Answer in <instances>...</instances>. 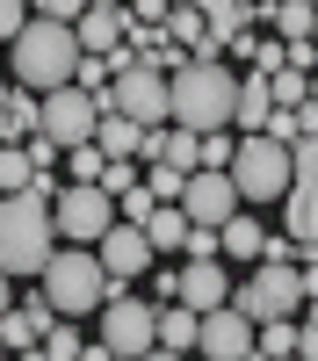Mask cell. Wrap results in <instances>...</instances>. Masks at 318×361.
I'll return each mask as SVG.
<instances>
[{
    "instance_id": "d6a6232c",
    "label": "cell",
    "mask_w": 318,
    "mask_h": 361,
    "mask_svg": "<svg viewBox=\"0 0 318 361\" xmlns=\"http://www.w3.org/2000/svg\"><path fill=\"white\" fill-rule=\"evenodd\" d=\"M37 15H51V22H80L87 15V0H29Z\"/></svg>"
},
{
    "instance_id": "3957f363",
    "label": "cell",
    "mask_w": 318,
    "mask_h": 361,
    "mask_svg": "<svg viewBox=\"0 0 318 361\" xmlns=\"http://www.w3.org/2000/svg\"><path fill=\"white\" fill-rule=\"evenodd\" d=\"M231 116H239V73L224 66V58H188L181 73H173V123L188 130H231Z\"/></svg>"
},
{
    "instance_id": "7c38bea8",
    "label": "cell",
    "mask_w": 318,
    "mask_h": 361,
    "mask_svg": "<svg viewBox=\"0 0 318 361\" xmlns=\"http://www.w3.org/2000/svg\"><path fill=\"white\" fill-rule=\"evenodd\" d=\"M195 354H210V361H246V354H260V325H253L239 304H217V311H202Z\"/></svg>"
},
{
    "instance_id": "2e32d148",
    "label": "cell",
    "mask_w": 318,
    "mask_h": 361,
    "mask_svg": "<svg viewBox=\"0 0 318 361\" xmlns=\"http://www.w3.org/2000/svg\"><path fill=\"white\" fill-rule=\"evenodd\" d=\"M195 340H202V311L181 304V296H173V304H159V354H188Z\"/></svg>"
},
{
    "instance_id": "60d3db41",
    "label": "cell",
    "mask_w": 318,
    "mask_h": 361,
    "mask_svg": "<svg viewBox=\"0 0 318 361\" xmlns=\"http://www.w3.org/2000/svg\"><path fill=\"white\" fill-rule=\"evenodd\" d=\"M8 94H15V87H8V80H0V109H8Z\"/></svg>"
},
{
    "instance_id": "836d02e7",
    "label": "cell",
    "mask_w": 318,
    "mask_h": 361,
    "mask_svg": "<svg viewBox=\"0 0 318 361\" xmlns=\"http://www.w3.org/2000/svg\"><path fill=\"white\" fill-rule=\"evenodd\" d=\"M268 137H282V145H297V137H304V123H297V109H275V116H268Z\"/></svg>"
},
{
    "instance_id": "f546056e",
    "label": "cell",
    "mask_w": 318,
    "mask_h": 361,
    "mask_svg": "<svg viewBox=\"0 0 318 361\" xmlns=\"http://www.w3.org/2000/svg\"><path fill=\"white\" fill-rule=\"evenodd\" d=\"M116 209H123L130 224H145V217H152V209H159V195H152V188H145V180H137V188H123V195H116Z\"/></svg>"
},
{
    "instance_id": "4fadbf2b",
    "label": "cell",
    "mask_w": 318,
    "mask_h": 361,
    "mask_svg": "<svg viewBox=\"0 0 318 361\" xmlns=\"http://www.w3.org/2000/svg\"><path fill=\"white\" fill-rule=\"evenodd\" d=\"M282 231L297 238L304 260L318 253V173H297V180H289V195H282Z\"/></svg>"
},
{
    "instance_id": "e0dca14e",
    "label": "cell",
    "mask_w": 318,
    "mask_h": 361,
    "mask_svg": "<svg viewBox=\"0 0 318 361\" xmlns=\"http://www.w3.org/2000/svg\"><path fill=\"white\" fill-rule=\"evenodd\" d=\"M268 116H275V87H268V73H246L239 80V116H231V130H268Z\"/></svg>"
},
{
    "instance_id": "5b68a950",
    "label": "cell",
    "mask_w": 318,
    "mask_h": 361,
    "mask_svg": "<svg viewBox=\"0 0 318 361\" xmlns=\"http://www.w3.org/2000/svg\"><path fill=\"white\" fill-rule=\"evenodd\" d=\"M231 304H239L253 325H268V318H297V304H304V267L260 253V260L246 267V282H231Z\"/></svg>"
},
{
    "instance_id": "f1b7e54d",
    "label": "cell",
    "mask_w": 318,
    "mask_h": 361,
    "mask_svg": "<svg viewBox=\"0 0 318 361\" xmlns=\"http://www.w3.org/2000/svg\"><path fill=\"white\" fill-rule=\"evenodd\" d=\"M231 152H239V137H231V130H202V159H195V166H231Z\"/></svg>"
},
{
    "instance_id": "6da1fadb",
    "label": "cell",
    "mask_w": 318,
    "mask_h": 361,
    "mask_svg": "<svg viewBox=\"0 0 318 361\" xmlns=\"http://www.w3.org/2000/svg\"><path fill=\"white\" fill-rule=\"evenodd\" d=\"M51 253H58L51 195H37V188H0V267L22 282V275H44Z\"/></svg>"
},
{
    "instance_id": "4316f807",
    "label": "cell",
    "mask_w": 318,
    "mask_h": 361,
    "mask_svg": "<svg viewBox=\"0 0 318 361\" xmlns=\"http://www.w3.org/2000/svg\"><path fill=\"white\" fill-rule=\"evenodd\" d=\"M268 87H275V109H304V94H311V73L282 66V73H268Z\"/></svg>"
},
{
    "instance_id": "ab89813d",
    "label": "cell",
    "mask_w": 318,
    "mask_h": 361,
    "mask_svg": "<svg viewBox=\"0 0 318 361\" xmlns=\"http://www.w3.org/2000/svg\"><path fill=\"white\" fill-rule=\"evenodd\" d=\"M87 8H123V0H87Z\"/></svg>"
},
{
    "instance_id": "30bf717a",
    "label": "cell",
    "mask_w": 318,
    "mask_h": 361,
    "mask_svg": "<svg viewBox=\"0 0 318 361\" xmlns=\"http://www.w3.org/2000/svg\"><path fill=\"white\" fill-rule=\"evenodd\" d=\"M102 267H109V282L116 289H130V282H145V267H152L159 260V246H152V231H145V224H130V217H116L109 231H102Z\"/></svg>"
},
{
    "instance_id": "9a60e30c",
    "label": "cell",
    "mask_w": 318,
    "mask_h": 361,
    "mask_svg": "<svg viewBox=\"0 0 318 361\" xmlns=\"http://www.w3.org/2000/svg\"><path fill=\"white\" fill-rule=\"evenodd\" d=\"M73 29H80V51H102V58H109V51H123V29H130V15H123V8H87Z\"/></svg>"
},
{
    "instance_id": "b9f144b4",
    "label": "cell",
    "mask_w": 318,
    "mask_h": 361,
    "mask_svg": "<svg viewBox=\"0 0 318 361\" xmlns=\"http://www.w3.org/2000/svg\"><path fill=\"white\" fill-rule=\"evenodd\" d=\"M260 8H275V0H260Z\"/></svg>"
},
{
    "instance_id": "83f0119b",
    "label": "cell",
    "mask_w": 318,
    "mask_h": 361,
    "mask_svg": "<svg viewBox=\"0 0 318 361\" xmlns=\"http://www.w3.org/2000/svg\"><path fill=\"white\" fill-rule=\"evenodd\" d=\"M260 354H297V325H289V318H268V325H260Z\"/></svg>"
},
{
    "instance_id": "7bdbcfd3",
    "label": "cell",
    "mask_w": 318,
    "mask_h": 361,
    "mask_svg": "<svg viewBox=\"0 0 318 361\" xmlns=\"http://www.w3.org/2000/svg\"><path fill=\"white\" fill-rule=\"evenodd\" d=\"M0 145H8V130H0Z\"/></svg>"
},
{
    "instance_id": "8fae6325",
    "label": "cell",
    "mask_w": 318,
    "mask_h": 361,
    "mask_svg": "<svg viewBox=\"0 0 318 361\" xmlns=\"http://www.w3.org/2000/svg\"><path fill=\"white\" fill-rule=\"evenodd\" d=\"M181 209H188V224H224V217L246 209V195L231 180V166H195L188 188H181Z\"/></svg>"
},
{
    "instance_id": "ac0fdd59",
    "label": "cell",
    "mask_w": 318,
    "mask_h": 361,
    "mask_svg": "<svg viewBox=\"0 0 318 361\" xmlns=\"http://www.w3.org/2000/svg\"><path fill=\"white\" fill-rule=\"evenodd\" d=\"M94 145H102V152L109 159H137V145H145V123H137V116H123V109H102V130H94Z\"/></svg>"
},
{
    "instance_id": "74e56055",
    "label": "cell",
    "mask_w": 318,
    "mask_h": 361,
    "mask_svg": "<svg viewBox=\"0 0 318 361\" xmlns=\"http://www.w3.org/2000/svg\"><path fill=\"white\" fill-rule=\"evenodd\" d=\"M0 311H15V275L0 267Z\"/></svg>"
},
{
    "instance_id": "e575fe53",
    "label": "cell",
    "mask_w": 318,
    "mask_h": 361,
    "mask_svg": "<svg viewBox=\"0 0 318 361\" xmlns=\"http://www.w3.org/2000/svg\"><path fill=\"white\" fill-rule=\"evenodd\" d=\"M173 0H130V22H166Z\"/></svg>"
},
{
    "instance_id": "603a6c76",
    "label": "cell",
    "mask_w": 318,
    "mask_h": 361,
    "mask_svg": "<svg viewBox=\"0 0 318 361\" xmlns=\"http://www.w3.org/2000/svg\"><path fill=\"white\" fill-rule=\"evenodd\" d=\"M166 37L195 51L202 37H210V15H202V8H188V0H173V15H166Z\"/></svg>"
},
{
    "instance_id": "52a82bcc",
    "label": "cell",
    "mask_w": 318,
    "mask_h": 361,
    "mask_svg": "<svg viewBox=\"0 0 318 361\" xmlns=\"http://www.w3.org/2000/svg\"><path fill=\"white\" fill-rule=\"evenodd\" d=\"M102 347L116 361H130V354H159V296H130V289H116L109 304H102Z\"/></svg>"
},
{
    "instance_id": "bcb514c9",
    "label": "cell",
    "mask_w": 318,
    "mask_h": 361,
    "mask_svg": "<svg viewBox=\"0 0 318 361\" xmlns=\"http://www.w3.org/2000/svg\"><path fill=\"white\" fill-rule=\"evenodd\" d=\"M311 44H318V29H311Z\"/></svg>"
},
{
    "instance_id": "ffe728a7",
    "label": "cell",
    "mask_w": 318,
    "mask_h": 361,
    "mask_svg": "<svg viewBox=\"0 0 318 361\" xmlns=\"http://www.w3.org/2000/svg\"><path fill=\"white\" fill-rule=\"evenodd\" d=\"M268 22H275L282 44H311V29H318V0H275Z\"/></svg>"
},
{
    "instance_id": "ba28073f",
    "label": "cell",
    "mask_w": 318,
    "mask_h": 361,
    "mask_svg": "<svg viewBox=\"0 0 318 361\" xmlns=\"http://www.w3.org/2000/svg\"><path fill=\"white\" fill-rule=\"evenodd\" d=\"M51 217H58V238H73V246H102V231L123 217L116 195L102 180H66V188L51 195Z\"/></svg>"
},
{
    "instance_id": "7a4b0ae2",
    "label": "cell",
    "mask_w": 318,
    "mask_h": 361,
    "mask_svg": "<svg viewBox=\"0 0 318 361\" xmlns=\"http://www.w3.org/2000/svg\"><path fill=\"white\" fill-rule=\"evenodd\" d=\"M80 29L73 22H51V15H29V29L8 44V73L22 87H37V94H51V87H66L80 73Z\"/></svg>"
},
{
    "instance_id": "d590c367",
    "label": "cell",
    "mask_w": 318,
    "mask_h": 361,
    "mask_svg": "<svg viewBox=\"0 0 318 361\" xmlns=\"http://www.w3.org/2000/svg\"><path fill=\"white\" fill-rule=\"evenodd\" d=\"M289 159H297V173H318V137H297V145H289Z\"/></svg>"
},
{
    "instance_id": "484cf974",
    "label": "cell",
    "mask_w": 318,
    "mask_h": 361,
    "mask_svg": "<svg viewBox=\"0 0 318 361\" xmlns=\"http://www.w3.org/2000/svg\"><path fill=\"white\" fill-rule=\"evenodd\" d=\"M145 188H152L159 202H181V188H188V166H166V159H152V166H145Z\"/></svg>"
},
{
    "instance_id": "9c48e42d",
    "label": "cell",
    "mask_w": 318,
    "mask_h": 361,
    "mask_svg": "<svg viewBox=\"0 0 318 361\" xmlns=\"http://www.w3.org/2000/svg\"><path fill=\"white\" fill-rule=\"evenodd\" d=\"M109 94H116V109H123V116H137L145 130H152V123H173V73L145 66V58L109 80Z\"/></svg>"
},
{
    "instance_id": "7402d4cb",
    "label": "cell",
    "mask_w": 318,
    "mask_h": 361,
    "mask_svg": "<svg viewBox=\"0 0 318 361\" xmlns=\"http://www.w3.org/2000/svg\"><path fill=\"white\" fill-rule=\"evenodd\" d=\"M87 347L94 340H80V318H51L44 325V354L51 361H87Z\"/></svg>"
},
{
    "instance_id": "cb8c5ba5",
    "label": "cell",
    "mask_w": 318,
    "mask_h": 361,
    "mask_svg": "<svg viewBox=\"0 0 318 361\" xmlns=\"http://www.w3.org/2000/svg\"><path fill=\"white\" fill-rule=\"evenodd\" d=\"M58 166H66L73 180H102V166H109V152H102L94 137H87V145H66V159H58Z\"/></svg>"
},
{
    "instance_id": "44dd1931",
    "label": "cell",
    "mask_w": 318,
    "mask_h": 361,
    "mask_svg": "<svg viewBox=\"0 0 318 361\" xmlns=\"http://www.w3.org/2000/svg\"><path fill=\"white\" fill-rule=\"evenodd\" d=\"M145 231H152L159 253H188V209H181V202H159L152 217H145Z\"/></svg>"
},
{
    "instance_id": "1f68e13d",
    "label": "cell",
    "mask_w": 318,
    "mask_h": 361,
    "mask_svg": "<svg viewBox=\"0 0 318 361\" xmlns=\"http://www.w3.org/2000/svg\"><path fill=\"white\" fill-rule=\"evenodd\" d=\"M137 180H145V173H137L130 159H109V166H102V188H109V195H123V188H137Z\"/></svg>"
},
{
    "instance_id": "277c9868",
    "label": "cell",
    "mask_w": 318,
    "mask_h": 361,
    "mask_svg": "<svg viewBox=\"0 0 318 361\" xmlns=\"http://www.w3.org/2000/svg\"><path fill=\"white\" fill-rule=\"evenodd\" d=\"M44 296L58 304V318H87V311H102L109 296H116V282H109V267H102V253L94 246H58L51 260H44Z\"/></svg>"
},
{
    "instance_id": "d6986e66",
    "label": "cell",
    "mask_w": 318,
    "mask_h": 361,
    "mask_svg": "<svg viewBox=\"0 0 318 361\" xmlns=\"http://www.w3.org/2000/svg\"><path fill=\"white\" fill-rule=\"evenodd\" d=\"M217 238H224V253L239 260V267H253L260 253H268V231H260L246 209H239V217H224V224H217Z\"/></svg>"
},
{
    "instance_id": "8d00e7d4",
    "label": "cell",
    "mask_w": 318,
    "mask_h": 361,
    "mask_svg": "<svg viewBox=\"0 0 318 361\" xmlns=\"http://www.w3.org/2000/svg\"><path fill=\"white\" fill-rule=\"evenodd\" d=\"M297 354H304V361H318V318H311L304 333H297Z\"/></svg>"
},
{
    "instance_id": "d4e9b609",
    "label": "cell",
    "mask_w": 318,
    "mask_h": 361,
    "mask_svg": "<svg viewBox=\"0 0 318 361\" xmlns=\"http://www.w3.org/2000/svg\"><path fill=\"white\" fill-rule=\"evenodd\" d=\"M29 180H37L29 145H0V188H29Z\"/></svg>"
},
{
    "instance_id": "f6af8a7d",
    "label": "cell",
    "mask_w": 318,
    "mask_h": 361,
    "mask_svg": "<svg viewBox=\"0 0 318 361\" xmlns=\"http://www.w3.org/2000/svg\"><path fill=\"white\" fill-rule=\"evenodd\" d=\"M0 354H8V340H0Z\"/></svg>"
},
{
    "instance_id": "8992f818",
    "label": "cell",
    "mask_w": 318,
    "mask_h": 361,
    "mask_svg": "<svg viewBox=\"0 0 318 361\" xmlns=\"http://www.w3.org/2000/svg\"><path fill=\"white\" fill-rule=\"evenodd\" d=\"M231 180H239L246 209H253V202H282V195H289V180H297V159H289V145H282V137L246 130V137H239V152H231Z\"/></svg>"
},
{
    "instance_id": "5bb4252c",
    "label": "cell",
    "mask_w": 318,
    "mask_h": 361,
    "mask_svg": "<svg viewBox=\"0 0 318 361\" xmlns=\"http://www.w3.org/2000/svg\"><path fill=\"white\" fill-rule=\"evenodd\" d=\"M181 304H195V311L231 304V275L217 267V253H202V260H188V267H181Z\"/></svg>"
},
{
    "instance_id": "4dcf8cb0",
    "label": "cell",
    "mask_w": 318,
    "mask_h": 361,
    "mask_svg": "<svg viewBox=\"0 0 318 361\" xmlns=\"http://www.w3.org/2000/svg\"><path fill=\"white\" fill-rule=\"evenodd\" d=\"M29 15H37L29 0H0V44H15L22 29H29Z\"/></svg>"
},
{
    "instance_id": "f35d334b",
    "label": "cell",
    "mask_w": 318,
    "mask_h": 361,
    "mask_svg": "<svg viewBox=\"0 0 318 361\" xmlns=\"http://www.w3.org/2000/svg\"><path fill=\"white\" fill-rule=\"evenodd\" d=\"M188 8H202V15H217V8H231V0H188Z\"/></svg>"
},
{
    "instance_id": "ee69618b",
    "label": "cell",
    "mask_w": 318,
    "mask_h": 361,
    "mask_svg": "<svg viewBox=\"0 0 318 361\" xmlns=\"http://www.w3.org/2000/svg\"><path fill=\"white\" fill-rule=\"evenodd\" d=\"M0 58H8V44H0Z\"/></svg>"
}]
</instances>
